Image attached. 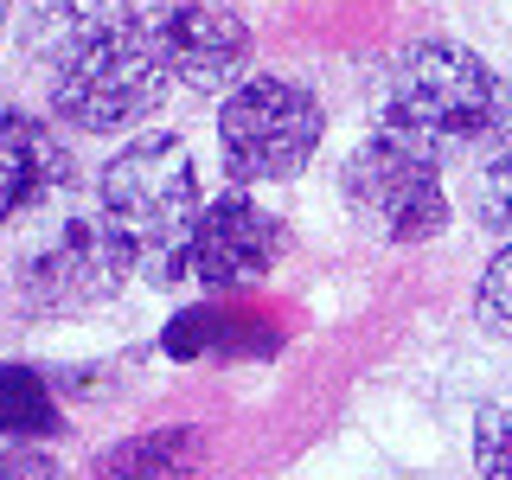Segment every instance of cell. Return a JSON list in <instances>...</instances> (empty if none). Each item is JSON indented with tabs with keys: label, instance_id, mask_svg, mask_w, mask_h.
<instances>
[{
	"label": "cell",
	"instance_id": "8fae6325",
	"mask_svg": "<svg viewBox=\"0 0 512 480\" xmlns=\"http://www.w3.org/2000/svg\"><path fill=\"white\" fill-rule=\"evenodd\" d=\"M160 346H167V359H205V352H218V359H237V352H269L276 346V333L256 327L250 308H180L167 320V333H160Z\"/></svg>",
	"mask_w": 512,
	"mask_h": 480
},
{
	"label": "cell",
	"instance_id": "9c48e42d",
	"mask_svg": "<svg viewBox=\"0 0 512 480\" xmlns=\"http://www.w3.org/2000/svg\"><path fill=\"white\" fill-rule=\"evenodd\" d=\"M71 148L45 116L32 109H0V224L52 205L58 192H71Z\"/></svg>",
	"mask_w": 512,
	"mask_h": 480
},
{
	"label": "cell",
	"instance_id": "30bf717a",
	"mask_svg": "<svg viewBox=\"0 0 512 480\" xmlns=\"http://www.w3.org/2000/svg\"><path fill=\"white\" fill-rule=\"evenodd\" d=\"M205 429L192 423H173V429H141L128 442H109L90 455V474L96 480H186L205 468Z\"/></svg>",
	"mask_w": 512,
	"mask_h": 480
},
{
	"label": "cell",
	"instance_id": "4fadbf2b",
	"mask_svg": "<svg viewBox=\"0 0 512 480\" xmlns=\"http://www.w3.org/2000/svg\"><path fill=\"white\" fill-rule=\"evenodd\" d=\"M468 212H474L480 231H493L500 244H512V148L468 167Z\"/></svg>",
	"mask_w": 512,
	"mask_h": 480
},
{
	"label": "cell",
	"instance_id": "52a82bcc",
	"mask_svg": "<svg viewBox=\"0 0 512 480\" xmlns=\"http://www.w3.org/2000/svg\"><path fill=\"white\" fill-rule=\"evenodd\" d=\"M154 39V52L167 58L173 84L186 90H237L250 71V26L231 0H122Z\"/></svg>",
	"mask_w": 512,
	"mask_h": 480
},
{
	"label": "cell",
	"instance_id": "ba28073f",
	"mask_svg": "<svg viewBox=\"0 0 512 480\" xmlns=\"http://www.w3.org/2000/svg\"><path fill=\"white\" fill-rule=\"evenodd\" d=\"M282 250H288V224L276 212H263L250 192H218L199 212V231H192V276L212 295H231V288L263 282L282 263Z\"/></svg>",
	"mask_w": 512,
	"mask_h": 480
},
{
	"label": "cell",
	"instance_id": "8992f818",
	"mask_svg": "<svg viewBox=\"0 0 512 480\" xmlns=\"http://www.w3.org/2000/svg\"><path fill=\"white\" fill-rule=\"evenodd\" d=\"M128 269H135V250L103 224V212H71L26 250L20 276H13V295L32 314H52V320L90 314L128 288Z\"/></svg>",
	"mask_w": 512,
	"mask_h": 480
},
{
	"label": "cell",
	"instance_id": "277c9868",
	"mask_svg": "<svg viewBox=\"0 0 512 480\" xmlns=\"http://www.w3.org/2000/svg\"><path fill=\"white\" fill-rule=\"evenodd\" d=\"M340 199L359 218V231L384 237V244H429L455 218L442 186V154L391 122L352 141V154L340 160Z\"/></svg>",
	"mask_w": 512,
	"mask_h": 480
},
{
	"label": "cell",
	"instance_id": "9a60e30c",
	"mask_svg": "<svg viewBox=\"0 0 512 480\" xmlns=\"http://www.w3.org/2000/svg\"><path fill=\"white\" fill-rule=\"evenodd\" d=\"M474 308H480V320H487V327L512 333V244H500V250H493V263L480 269Z\"/></svg>",
	"mask_w": 512,
	"mask_h": 480
},
{
	"label": "cell",
	"instance_id": "e0dca14e",
	"mask_svg": "<svg viewBox=\"0 0 512 480\" xmlns=\"http://www.w3.org/2000/svg\"><path fill=\"white\" fill-rule=\"evenodd\" d=\"M7 13H13V0H0V32H7Z\"/></svg>",
	"mask_w": 512,
	"mask_h": 480
},
{
	"label": "cell",
	"instance_id": "3957f363",
	"mask_svg": "<svg viewBox=\"0 0 512 480\" xmlns=\"http://www.w3.org/2000/svg\"><path fill=\"white\" fill-rule=\"evenodd\" d=\"M96 212L103 224L135 250V269L154 288H173L192 276V231H199V160H192L186 135L173 128H148V135L122 141L103 160L96 180Z\"/></svg>",
	"mask_w": 512,
	"mask_h": 480
},
{
	"label": "cell",
	"instance_id": "5b68a950",
	"mask_svg": "<svg viewBox=\"0 0 512 480\" xmlns=\"http://www.w3.org/2000/svg\"><path fill=\"white\" fill-rule=\"evenodd\" d=\"M327 116H320V96L295 77H244L231 96L218 103V148L231 180H295L314 160Z\"/></svg>",
	"mask_w": 512,
	"mask_h": 480
},
{
	"label": "cell",
	"instance_id": "2e32d148",
	"mask_svg": "<svg viewBox=\"0 0 512 480\" xmlns=\"http://www.w3.org/2000/svg\"><path fill=\"white\" fill-rule=\"evenodd\" d=\"M0 480H64V461L39 442H7L0 448Z\"/></svg>",
	"mask_w": 512,
	"mask_h": 480
},
{
	"label": "cell",
	"instance_id": "6da1fadb",
	"mask_svg": "<svg viewBox=\"0 0 512 480\" xmlns=\"http://www.w3.org/2000/svg\"><path fill=\"white\" fill-rule=\"evenodd\" d=\"M26 58L45 71V103L77 135H122L173 90L167 58L122 0H39L20 26Z\"/></svg>",
	"mask_w": 512,
	"mask_h": 480
},
{
	"label": "cell",
	"instance_id": "7c38bea8",
	"mask_svg": "<svg viewBox=\"0 0 512 480\" xmlns=\"http://www.w3.org/2000/svg\"><path fill=\"white\" fill-rule=\"evenodd\" d=\"M52 429H64L52 378L26 359H0V442H39Z\"/></svg>",
	"mask_w": 512,
	"mask_h": 480
},
{
	"label": "cell",
	"instance_id": "7a4b0ae2",
	"mask_svg": "<svg viewBox=\"0 0 512 480\" xmlns=\"http://www.w3.org/2000/svg\"><path fill=\"white\" fill-rule=\"evenodd\" d=\"M384 122L416 135L423 148L487 160L512 148V77L455 39H416L391 58L384 77Z\"/></svg>",
	"mask_w": 512,
	"mask_h": 480
},
{
	"label": "cell",
	"instance_id": "5bb4252c",
	"mask_svg": "<svg viewBox=\"0 0 512 480\" xmlns=\"http://www.w3.org/2000/svg\"><path fill=\"white\" fill-rule=\"evenodd\" d=\"M474 468L480 480H512V404L474 416Z\"/></svg>",
	"mask_w": 512,
	"mask_h": 480
}]
</instances>
